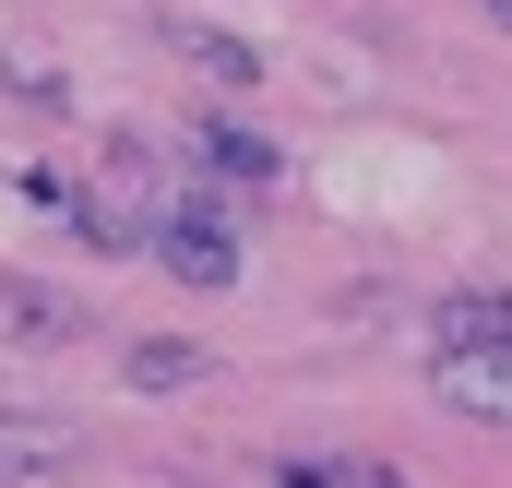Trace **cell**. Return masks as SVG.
Returning a JSON list of instances; mask_svg holds the SVG:
<instances>
[{
    "instance_id": "cell-1",
    "label": "cell",
    "mask_w": 512,
    "mask_h": 488,
    "mask_svg": "<svg viewBox=\"0 0 512 488\" xmlns=\"http://www.w3.org/2000/svg\"><path fill=\"white\" fill-rule=\"evenodd\" d=\"M143 250H155L179 286H239V239H227V215H215V203H167Z\"/></svg>"
},
{
    "instance_id": "cell-2",
    "label": "cell",
    "mask_w": 512,
    "mask_h": 488,
    "mask_svg": "<svg viewBox=\"0 0 512 488\" xmlns=\"http://www.w3.org/2000/svg\"><path fill=\"white\" fill-rule=\"evenodd\" d=\"M429 381H441L465 417H512V346H441Z\"/></svg>"
},
{
    "instance_id": "cell-3",
    "label": "cell",
    "mask_w": 512,
    "mask_h": 488,
    "mask_svg": "<svg viewBox=\"0 0 512 488\" xmlns=\"http://www.w3.org/2000/svg\"><path fill=\"white\" fill-rule=\"evenodd\" d=\"M191 155H203L227 191H274V179H286V155H274L251 120H203V131H191Z\"/></svg>"
},
{
    "instance_id": "cell-4",
    "label": "cell",
    "mask_w": 512,
    "mask_h": 488,
    "mask_svg": "<svg viewBox=\"0 0 512 488\" xmlns=\"http://www.w3.org/2000/svg\"><path fill=\"white\" fill-rule=\"evenodd\" d=\"M72 465V429L60 417H0V488H36Z\"/></svg>"
},
{
    "instance_id": "cell-5",
    "label": "cell",
    "mask_w": 512,
    "mask_h": 488,
    "mask_svg": "<svg viewBox=\"0 0 512 488\" xmlns=\"http://www.w3.org/2000/svg\"><path fill=\"white\" fill-rule=\"evenodd\" d=\"M441 346H512V298H501V286L441 298Z\"/></svg>"
},
{
    "instance_id": "cell-6",
    "label": "cell",
    "mask_w": 512,
    "mask_h": 488,
    "mask_svg": "<svg viewBox=\"0 0 512 488\" xmlns=\"http://www.w3.org/2000/svg\"><path fill=\"white\" fill-rule=\"evenodd\" d=\"M0 310H12V334H24V346H72V334H84V310H72V298H48V286H12Z\"/></svg>"
},
{
    "instance_id": "cell-7",
    "label": "cell",
    "mask_w": 512,
    "mask_h": 488,
    "mask_svg": "<svg viewBox=\"0 0 512 488\" xmlns=\"http://www.w3.org/2000/svg\"><path fill=\"white\" fill-rule=\"evenodd\" d=\"M203 381V346H131V393H179Z\"/></svg>"
},
{
    "instance_id": "cell-8",
    "label": "cell",
    "mask_w": 512,
    "mask_h": 488,
    "mask_svg": "<svg viewBox=\"0 0 512 488\" xmlns=\"http://www.w3.org/2000/svg\"><path fill=\"white\" fill-rule=\"evenodd\" d=\"M191 60H203L215 84H262V48H239V36H215V24L191 36Z\"/></svg>"
},
{
    "instance_id": "cell-9",
    "label": "cell",
    "mask_w": 512,
    "mask_h": 488,
    "mask_svg": "<svg viewBox=\"0 0 512 488\" xmlns=\"http://www.w3.org/2000/svg\"><path fill=\"white\" fill-rule=\"evenodd\" d=\"M489 12H501V24H512V0H489Z\"/></svg>"
}]
</instances>
